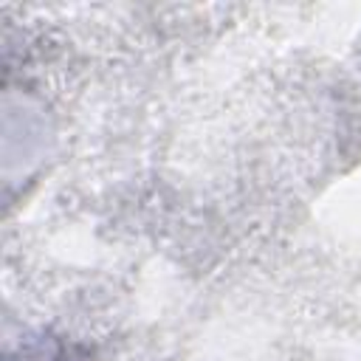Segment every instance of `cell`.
Masks as SVG:
<instances>
[{
  "instance_id": "1",
  "label": "cell",
  "mask_w": 361,
  "mask_h": 361,
  "mask_svg": "<svg viewBox=\"0 0 361 361\" xmlns=\"http://www.w3.org/2000/svg\"><path fill=\"white\" fill-rule=\"evenodd\" d=\"M48 361H82V358H79L76 350H71V347H56V350L48 355Z\"/></svg>"
}]
</instances>
